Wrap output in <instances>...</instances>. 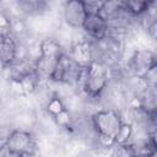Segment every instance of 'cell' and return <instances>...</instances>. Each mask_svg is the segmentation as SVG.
<instances>
[{"label":"cell","instance_id":"9","mask_svg":"<svg viewBox=\"0 0 157 157\" xmlns=\"http://www.w3.org/2000/svg\"><path fill=\"white\" fill-rule=\"evenodd\" d=\"M40 48H42V55H47V56H54L60 59L64 54H66L64 52V47L55 38L43 39L40 42Z\"/></svg>","mask_w":157,"mask_h":157},{"label":"cell","instance_id":"2","mask_svg":"<svg viewBox=\"0 0 157 157\" xmlns=\"http://www.w3.org/2000/svg\"><path fill=\"white\" fill-rule=\"evenodd\" d=\"M92 121L99 135L114 139L119 129L123 125V118L120 112L113 108H103L94 112L92 115Z\"/></svg>","mask_w":157,"mask_h":157},{"label":"cell","instance_id":"8","mask_svg":"<svg viewBox=\"0 0 157 157\" xmlns=\"http://www.w3.org/2000/svg\"><path fill=\"white\" fill-rule=\"evenodd\" d=\"M132 105H139L150 114L157 112V86H146V88L135 98Z\"/></svg>","mask_w":157,"mask_h":157},{"label":"cell","instance_id":"7","mask_svg":"<svg viewBox=\"0 0 157 157\" xmlns=\"http://www.w3.org/2000/svg\"><path fill=\"white\" fill-rule=\"evenodd\" d=\"M0 58L2 67H9L17 60V42L11 37H1L0 43Z\"/></svg>","mask_w":157,"mask_h":157},{"label":"cell","instance_id":"11","mask_svg":"<svg viewBox=\"0 0 157 157\" xmlns=\"http://www.w3.org/2000/svg\"><path fill=\"white\" fill-rule=\"evenodd\" d=\"M132 134H134V126L131 123H123L121 128L119 129L118 134L114 137V141L117 145H125L129 144L132 139Z\"/></svg>","mask_w":157,"mask_h":157},{"label":"cell","instance_id":"3","mask_svg":"<svg viewBox=\"0 0 157 157\" xmlns=\"http://www.w3.org/2000/svg\"><path fill=\"white\" fill-rule=\"evenodd\" d=\"M156 64L152 48L148 47H137L129 55L124 71L126 75L142 76L150 70L151 66Z\"/></svg>","mask_w":157,"mask_h":157},{"label":"cell","instance_id":"6","mask_svg":"<svg viewBox=\"0 0 157 157\" xmlns=\"http://www.w3.org/2000/svg\"><path fill=\"white\" fill-rule=\"evenodd\" d=\"M59 58L40 55L34 63V72L40 83H49L58 65Z\"/></svg>","mask_w":157,"mask_h":157},{"label":"cell","instance_id":"10","mask_svg":"<svg viewBox=\"0 0 157 157\" xmlns=\"http://www.w3.org/2000/svg\"><path fill=\"white\" fill-rule=\"evenodd\" d=\"M64 109H66V105H65V103H64V101H63V98L59 96V94H54L49 101H48V103L45 104V110H47V113L50 115V117H55V115H58L59 113H61Z\"/></svg>","mask_w":157,"mask_h":157},{"label":"cell","instance_id":"4","mask_svg":"<svg viewBox=\"0 0 157 157\" xmlns=\"http://www.w3.org/2000/svg\"><path fill=\"white\" fill-rule=\"evenodd\" d=\"M88 11L82 0H65L63 5V20L72 29H81Z\"/></svg>","mask_w":157,"mask_h":157},{"label":"cell","instance_id":"5","mask_svg":"<svg viewBox=\"0 0 157 157\" xmlns=\"http://www.w3.org/2000/svg\"><path fill=\"white\" fill-rule=\"evenodd\" d=\"M81 29L88 40H98L108 36V21L99 12H90Z\"/></svg>","mask_w":157,"mask_h":157},{"label":"cell","instance_id":"1","mask_svg":"<svg viewBox=\"0 0 157 157\" xmlns=\"http://www.w3.org/2000/svg\"><path fill=\"white\" fill-rule=\"evenodd\" d=\"M37 147V141L29 131L15 129L10 132L5 144L1 145L0 157L32 156L36 153Z\"/></svg>","mask_w":157,"mask_h":157},{"label":"cell","instance_id":"13","mask_svg":"<svg viewBox=\"0 0 157 157\" xmlns=\"http://www.w3.org/2000/svg\"><path fill=\"white\" fill-rule=\"evenodd\" d=\"M148 132H150V137H151V140H152V142H153V145L156 147V155H157V123H155L151 126Z\"/></svg>","mask_w":157,"mask_h":157},{"label":"cell","instance_id":"12","mask_svg":"<svg viewBox=\"0 0 157 157\" xmlns=\"http://www.w3.org/2000/svg\"><path fill=\"white\" fill-rule=\"evenodd\" d=\"M144 78L148 86H157V63L150 67V70L144 75Z\"/></svg>","mask_w":157,"mask_h":157},{"label":"cell","instance_id":"14","mask_svg":"<svg viewBox=\"0 0 157 157\" xmlns=\"http://www.w3.org/2000/svg\"><path fill=\"white\" fill-rule=\"evenodd\" d=\"M47 1H52V0H47Z\"/></svg>","mask_w":157,"mask_h":157}]
</instances>
